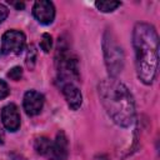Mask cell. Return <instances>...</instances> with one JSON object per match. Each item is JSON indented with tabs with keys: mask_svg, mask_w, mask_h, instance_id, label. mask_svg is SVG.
<instances>
[{
	"mask_svg": "<svg viewBox=\"0 0 160 160\" xmlns=\"http://www.w3.org/2000/svg\"><path fill=\"white\" fill-rule=\"evenodd\" d=\"M132 45L138 78L150 85L156 76L159 60V36L155 28L146 22H138L132 32Z\"/></svg>",
	"mask_w": 160,
	"mask_h": 160,
	"instance_id": "obj_1",
	"label": "cell"
},
{
	"mask_svg": "<svg viewBox=\"0 0 160 160\" xmlns=\"http://www.w3.org/2000/svg\"><path fill=\"white\" fill-rule=\"evenodd\" d=\"M99 95L101 104L114 122L122 128H128L134 122V98L122 82L114 78L102 80L99 84Z\"/></svg>",
	"mask_w": 160,
	"mask_h": 160,
	"instance_id": "obj_2",
	"label": "cell"
},
{
	"mask_svg": "<svg viewBox=\"0 0 160 160\" xmlns=\"http://www.w3.org/2000/svg\"><path fill=\"white\" fill-rule=\"evenodd\" d=\"M102 49H104V59L105 65L110 78H116L122 68H124V51L121 46L118 44L116 38L114 36L112 31L106 30L102 38Z\"/></svg>",
	"mask_w": 160,
	"mask_h": 160,
	"instance_id": "obj_3",
	"label": "cell"
},
{
	"mask_svg": "<svg viewBox=\"0 0 160 160\" xmlns=\"http://www.w3.org/2000/svg\"><path fill=\"white\" fill-rule=\"evenodd\" d=\"M56 68L59 72V79H61V85L72 82L71 80L79 79V69L76 58L71 54L68 46L60 45L56 51Z\"/></svg>",
	"mask_w": 160,
	"mask_h": 160,
	"instance_id": "obj_4",
	"label": "cell"
},
{
	"mask_svg": "<svg viewBox=\"0 0 160 160\" xmlns=\"http://www.w3.org/2000/svg\"><path fill=\"white\" fill-rule=\"evenodd\" d=\"M26 38L20 30H9L1 38V50L4 54H20L25 48Z\"/></svg>",
	"mask_w": 160,
	"mask_h": 160,
	"instance_id": "obj_5",
	"label": "cell"
},
{
	"mask_svg": "<svg viewBox=\"0 0 160 160\" xmlns=\"http://www.w3.org/2000/svg\"><path fill=\"white\" fill-rule=\"evenodd\" d=\"M32 15L34 18L44 25H49L54 21L55 18V8L51 1L48 0H39L34 4L32 8Z\"/></svg>",
	"mask_w": 160,
	"mask_h": 160,
	"instance_id": "obj_6",
	"label": "cell"
},
{
	"mask_svg": "<svg viewBox=\"0 0 160 160\" xmlns=\"http://www.w3.org/2000/svg\"><path fill=\"white\" fill-rule=\"evenodd\" d=\"M22 106H24L25 112L29 116H35V115L40 114V111L42 110V106H44V95L35 90L26 91L24 95Z\"/></svg>",
	"mask_w": 160,
	"mask_h": 160,
	"instance_id": "obj_7",
	"label": "cell"
},
{
	"mask_svg": "<svg viewBox=\"0 0 160 160\" xmlns=\"http://www.w3.org/2000/svg\"><path fill=\"white\" fill-rule=\"evenodd\" d=\"M1 121L6 130L16 131L20 128V114L15 104H9L1 110Z\"/></svg>",
	"mask_w": 160,
	"mask_h": 160,
	"instance_id": "obj_8",
	"label": "cell"
},
{
	"mask_svg": "<svg viewBox=\"0 0 160 160\" xmlns=\"http://www.w3.org/2000/svg\"><path fill=\"white\" fill-rule=\"evenodd\" d=\"M68 139L62 131L58 132L55 141L51 144L50 151L48 154V158L50 160H66L68 158Z\"/></svg>",
	"mask_w": 160,
	"mask_h": 160,
	"instance_id": "obj_9",
	"label": "cell"
},
{
	"mask_svg": "<svg viewBox=\"0 0 160 160\" xmlns=\"http://www.w3.org/2000/svg\"><path fill=\"white\" fill-rule=\"evenodd\" d=\"M61 90H62V94L66 99L69 108L71 110H78L82 102V95L79 88L74 82H68V84L61 85Z\"/></svg>",
	"mask_w": 160,
	"mask_h": 160,
	"instance_id": "obj_10",
	"label": "cell"
},
{
	"mask_svg": "<svg viewBox=\"0 0 160 160\" xmlns=\"http://www.w3.org/2000/svg\"><path fill=\"white\" fill-rule=\"evenodd\" d=\"M51 144H52V142H51L48 138L40 136V138H38V139L35 140L34 146H35V150H36L38 154L48 156V154H49V151H50V148H51Z\"/></svg>",
	"mask_w": 160,
	"mask_h": 160,
	"instance_id": "obj_11",
	"label": "cell"
},
{
	"mask_svg": "<svg viewBox=\"0 0 160 160\" xmlns=\"http://www.w3.org/2000/svg\"><path fill=\"white\" fill-rule=\"evenodd\" d=\"M120 5H121L120 1H96L95 2V6L98 8V10L102 12H111Z\"/></svg>",
	"mask_w": 160,
	"mask_h": 160,
	"instance_id": "obj_12",
	"label": "cell"
},
{
	"mask_svg": "<svg viewBox=\"0 0 160 160\" xmlns=\"http://www.w3.org/2000/svg\"><path fill=\"white\" fill-rule=\"evenodd\" d=\"M35 61H36V49L34 45H30L28 49V54H26V66L29 69H34L35 66Z\"/></svg>",
	"mask_w": 160,
	"mask_h": 160,
	"instance_id": "obj_13",
	"label": "cell"
},
{
	"mask_svg": "<svg viewBox=\"0 0 160 160\" xmlns=\"http://www.w3.org/2000/svg\"><path fill=\"white\" fill-rule=\"evenodd\" d=\"M40 48L42 49L44 52H50L51 48H52V38L50 34H42L41 40H40Z\"/></svg>",
	"mask_w": 160,
	"mask_h": 160,
	"instance_id": "obj_14",
	"label": "cell"
},
{
	"mask_svg": "<svg viewBox=\"0 0 160 160\" xmlns=\"http://www.w3.org/2000/svg\"><path fill=\"white\" fill-rule=\"evenodd\" d=\"M8 78H10L11 80H15V81H19L22 78V69L20 66H14L8 72Z\"/></svg>",
	"mask_w": 160,
	"mask_h": 160,
	"instance_id": "obj_15",
	"label": "cell"
},
{
	"mask_svg": "<svg viewBox=\"0 0 160 160\" xmlns=\"http://www.w3.org/2000/svg\"><path fill=\"white\" fill-rule=\"evenodd\" d=\"M10 90H9V86L8 84L4 81V80H0V99H4L9 95Z\"/></svg>",
	"mask_w": 160,
	"mask_h": 160,
	"instance_id": "obj_16",
	"label": "cell"
},
{
	"mask_svg": "<svg viewBox=\"0 0 160 160\" xmlns=\"http://www.w3.org/2000/svg\"><path fill=\"white\" fill-rule=\"evenodd\" d=\"M8 14H9V10H8V8L5 6V5H2V4H0V24L8 18Z\"/></svg>",
	"mask_w": 160,
	"mask_h": 160,
	"instance_id": "obj_17",
	"label": "cell"
},
{
	"mask_svg": "<svg viewBox=\"0 0 160 160\" xmlns=\"http://www.w3.org/2000/svg\"><path fill=\"white\" fill-rule=\"evenodd\" d=\"M10 2V5H12L16 10H22L24 8H25V4L22 2V1H9Z\"/></svg>",
	"mask_w": 160,
	"mask_h": 160,
	"instance_id": "obj_18",
	"label": "cell"
},
{
	"mask_svg": "<svg viewBox=\"0 0 160 160\" xmlns=\"http://www.w3.org/2000/svg\"><path fill=\"white\" fill-rule=\"evenodd\" d=\"M0 144H4V132L1 129H0Z\"/></svg>",
	"mask_w": 160,
	"mask_h": 160,
	"instance_id": "obj_19",
	"label": "cell"
}]
</instances>
